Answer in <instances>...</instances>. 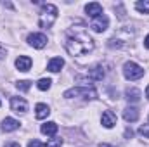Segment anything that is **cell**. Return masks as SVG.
I'll list each match as a JSON object with an SVG mask.
<instances>
[{"instance_id": "6da1fadb", "label": "cell", "mask_w": 149, "mask_h": 147, "mask_svg": "<svg viewBox=\"0 0 149 147\" xmlns=\"http://www.w3.org/2000/svg\"><path fill=\"white\" fill-rule=\"evenodd\" d=\"M95 47L92 37L87 33L83 26H73L66 31V40H64V49L68 50L70 55H85L92 52Z\"/></svg>"}, {"instance_id": "7a4b0ae2", "label": "cell", "mask_w": 149, "mask_h": 147, "mask_svg": "<svg viewBox=\"0 0 149 147\" xmlns=\"http://www.w3.org/2000/svg\"><path fill=\"white\" fill-rule=\"evenodd\" d=\"M134 38H135V30H134L132 26H123V28H120V30L114 33V37L109 40V47H113V49H123V47H127Z\"/></svg>"}, {"instance_id": "3957f363", "label": "cell", "mask_w": 149, "mask_h": 147, "mask_svg": "<svg viewBox=\"0 0 149 147\" xmlns=\"http://www.w3.org/2000/svg\"><path fill=\"white\" fill-rule=\"evenodd\" d=\"M57 19V7L52 5V3H45L42 5V10H40V17H38V26L40 28H50Z\"/></svg>"}, {"instance_id": "277c9868", "label": "cell", "mask_w": 149, "mask_h": 147, "mask_svg": "<svg viewBox=\"0 0 149 147\" xmlns=\"http://www.w3.org/2000/svg\"><path fill=\"white\" fill-rule=\"evenodd\" d=\"M80 95H83L85 99H95L97 97V92L94 90V88H88V87H85V88H70V90H66L64 92V97L66 99H73V97H80Z\"/></svg>"}, {"instance_id": "5b68a950", "label": "cell", "mask_w": 149, "mask_h": 147, "mask_svg": "<svg viewBox=\"0 0 149 147\" xmlns=\"http://www.w3.org/2000/svg\"><path fill=\"white\" fill-rule=\"evenodd\" d=\"M123 74H125L127 80H132L134 81V80H139V78L144 76V69L139 64H135V62H127L123 66Z\"/></svg>"}, {"instance_id": "8992f818", "label": "cell", "mask_w": 149, "mask_h": 147, "mask_svg": "<svg viewBox=\"0 0 149 147\" xmlns=\"http://www.w3.org/2000/svg\"><path fill=\"white\" fill-rule=\"evenodd\" d=\"M108 26H109V19H108L106 14H101V16L94 17V19H92V24H90V28H92L95 33H102V31H106Z\"/></svg>"}, {"instance_id": "52a82bcc", "label": "cell", "mask_w": 149, "mask_h": 147, "mask_svg": "<svg viewBox=\"0 0 149 147\" xmlns=\"http://www.w3.org/2000/svg\"><path fill=\"white\" fill-rule=\"evenodd\" d=\"M10 109L17 114H24L28 111V102L23 97H12L10 99Z\"/></svg>"}, {"instance_id": "ba28073f", "label": "cell", "mask_w": 149, "mask_h": 147, "mask_svg": "<svg viewBox=\"0 0 149 147\" xmlns=\"http://www.w3.org/2000/svg\"><path fill=\"white\" fill-rule=\"evenodd\" d=\"M28 43L33 47V49H43L47 45V37L43 33H31L28 37Z\"/></svg>"}, {"instance_id": "9c48e42d", "label": "cell", "mask_w": 149, "mask_h": 147, "mask_svg": "<svg viewBox=\"0 0 149 147\" xmlns=\"http://www.w3.org/2000/svg\"><path fill=\"white\" fill-rule=\"evenodd\" d=\"M16 68H17L19 71H23V73L30 71V68H31V59H30L28 55H19V57L16 59Z\"/></svg>"}, {"instance_id": "30bf717a", "label": "cell", "mask_w": 149, "mask_h": 147, "mask_svg": "<svg viewBox=\"0 0 149 147\" xmlns=\"http://www.w3.org/2000/svg\"><path fill=\"white\" fill-rule=\"evenodd\" d=\"M85 12L90 16V17H97L102 14V5L97 3V2H92V3H87L85 5Z\"/></svg>"}, {"instance_id": "8fae6325", "label": "cell", "mask_w": 149, "mask_h": 147, "mask_svg": "<svg viewBox=\"0 0 149 147\" xmlns=\"http://www.w3.org/2000/svg\"><path fill=\"white\" fill-rule=\"evenodd\" d=\"M19 121L17 119H14V118H5L3 121H2V130L5 132V133H9V132H14V130H17L19 128Z\"/></svg>"}, {"instance_id": "7c38bea8", "label": "cell", "mask_w": 149, "mask_h": 147, "mask_svg": "<svg viewBox=\"0 0 149 147\" xmlns=\"http://www.w3.org/2000/svg\"><path fill=\"white\" fill-rule=\"evenodd\" d=\"M101 121H102V125H104L106 128H113V126L116 125V114H114L113 111H104Z\"/></svg>"}, {"instance_id": "4fadbf2b", "label": "cell", "mask_w": 149, "mask_h": 147, "mask_svg": "<svg viewBox=\"0 0 149 147\" xmlns=\"http://www.w3.org/2000/svg\"><path fill=\"white\" fill-rule=\"evenodd\" d=\"M104 68L102 66H95V68H92L90 71H88V80L90 81H99V80H102L104 78Z\"/></svg>"}, {"instance_id": "5bb4252c", "label": "cell", "mask_w": 149, "mask_h": 147, "mask_svg": "<svg viewBox=\"0 0 149 147\" xmlns=\"http://www.w3.org/2000/svg\"><path fill=\"white\" fill-rule=\"evenodd\" d=\"M63 66H64V61H63L61 57H54V59H50V61H49L47 69H49V71H52V73H59Z\"/></svg>"}, {"instance_id": "9a60e30c", "label": "cell", "mask_w": 149, "mask_h": 147, "mask_svg": "<svg viewBox=\"0 0 149 147\" xmlns=\"http://www.w3.org/2000/svg\"><path fill=\"white\" fill-rule=\"evenodd\" d=\"M57 123H54V121H49V123H45V125H42V133L43 135H49V137H54L56 133H57Z\"/></svg>"}, {"instance_id": "2e32d148", "label": "cell", "mask_w": 149, "mask_h": 147, "mask_svg": "<svg viewBox=\"0 0 149 147\" xmlns=\"http://www.w3.org/2000/svg\"><path fill=\"white\" fill-rule=\"evenodd\" d=\"M123 118H125L127 123H134V121L139 119V111L135 109V107H127V109L123 111Z\"/></svg>"}, {"instance_id": "e0dca14e", "label": "cell", "mask_w": 149, "mask_h": 147, "mask_svg": "<svg viewBox=\"0 0 149 147\" xmlns=\"http://www.w3.org/2000/svg\"><path fill=\"white\" fill-rule=\"evenodd\" d=\"M125 97H127V101L128 102H139L141 101V90L139 88H127V92H125Z\"/></svg>"}, {"instance_id": "ac0fdd59", "label": "cell", "mask_w": 149, "mask_h": 147, "mask_svg": "<svg viewBox=\"0 0 149 147\" xmlns=\"http://www.w3.org/2000/svg\"><path fill=\"white\" fill-rule=\"evenodd\" d=\"M49 114H50V109H49L47 104H37V107H35V116H37V119H45Z\"/></svg>"}, {"instance_id": "d6986e66", "label": "cell", "mask_w": 149, "mask_h": 147, "mask_svg": "<svg viewBox=\"0 0 149 147\" xmlns=\"http://www.w3.org/2000/svg\"><path fill=\"white\" fill-rule=\"evenodd\" d=\"M16 87H17V90H21V92H28L30 87H31V83H30L28 80H21V81L16 83Z\"/></svg>"}, {"instance_id": "ffe728a7", "label": "cell", "mask_w": 149, "mask_h": 147, "mask_svg": "<svg viewBox=\"0 0 149 147\" xmlns=\"http://www.w3.org/2000/svg\"><path fill=\"white\" fill-rule=\"evenodd\" d=\"M135 9L139 12H142V14H149V2H137Z\"/></svg>"}, {"instance_id": "44dd1931", "label": "cell", "mask_w": 149, "mask_h": 147, "mask_svg": "<svg viewBox=\"0 0 149 147\" xmlns=\"http://www.w3.org/2000/svg\"><path fill=\"white\" fill-rule=\"evenodd\" d=\"M50 83H52V81H50L49 78H42V80L37 83V87L40 88V90H49V88H50Z\"/></svg>"}, {"instance_id": "7402d4cb", "label": "cell", "mask_w": 149, "mask_h": 147, "mask_svg": "<svg viewBox=\"0 0 149 147\" xmlns=\"http://www.w3.org/2000/svg\"><path fill=\"white\" fill-rule=\"evenodd\" d=\"M63 146V139H50L47 142V147H61Z\"/></svg>"}, {"instance_id": "603a6c76", "label": "cell", "mask_w": 149, "mask_h": 147, "mask_svg": "<svg viewBox=\"0 0 149 147\" xmlns=\"http://www.w3.org/2000/svg\"><path fill=\"white\" fill-rule=\"evenodd\" d=\"M139 133H141L142 137H146V139H149V125H142V126L139 128Z\"/></svg>"}, {"instance_id": "cb8c5ba5", "label": "cell", "mask_w": 149, "mask_h": 147, "mask_svg": "<svg viewBox=\"0 0 149 147\" xmlns=\"http://www.w3.org/2000/svg\"><path fill=\"white\" fill-rule=\"evenodd\" d=\"M28 147H47V146H45V144H42L40 140H35V139H33V140H30Z\"/></svg>"}, {"instance_id": "d4e9b609", "label": "cell", "mask_w": 149, "mask_h": 147, "mask_svg": "<svg viewBox=\"0 0 149 147\" xmlns=\"http://www.w3.org/2000/svg\"><path fill=\"white\" fill-rule=\"evenodd\" d=\"M116 7H118V10H120V14H118V16H120V19H125V10H123V5H121V3H118Z\"/></svg>"}, {"instance_id": "484cf974", "label": "cell", "mask_w": 149, "mask_h": 147, "mask_svg": "<svg viewBox=\"0 0 149 147\" xmlns=\"http://www.w3.org/2000/svg\"><path fill=\"white\" fill-rule=\"evenodd\" d=\"M132 137H134V132H132L130 128H127V130H125V139H132Z\"/></svg>"}, {"instance_id": "4316f807", "label": "cell", "mask_w": 149, "mask_h": 147, "mask_svg": "<svg viewBox=\"0 0 149 147\" xmlns=\"http://www.w3.org/2000/svg\"><path fill=\"white\" fill-rule=\"evenodd\" d=\"M3 147H21V146H19L17 142H9V144H5Z\"/></svg>"}, {"instance_id": "83f0119b", "label": "cell", "mask_w": 149, "mask_h": 147, "mask_svg": "<svg viewBox=\"0 0 149 147\" xmlns=\"http://www.w3.org/2000/svg\"><path fill=\"white\" fill-rule=\"evenodd\" d=\"M3 57H5V49H3V47L0 45V61H2Z\"/></svg>"}, {"instance_id": "f1b7e54d", "label": "cell", "mask_w": 149, "mask_h": 147, "mask_svg": "<svg viewBox=\"0 0 149 147\" xmlns=\"http://www.w3.org/2000/svg\"><path fill=\"white\" fill-rule=\"evenodd\" d=\"M144 47H146V49H149V35L146 37V40H144Z\"/></svg>"}, {"instance_id": "f546056e", "label": "cell", "mask_w": 149, "mask_h": 147, "mask_svg": "<svg viewBox=\"0 0 149 147\" xmlns=\"http://www.w3.org/2000/svg\"><path fill=\"white\" fill-rule=\"evenodd\" d=\"M146 97L149 99V85H148V88H146Z\"/></svg>"}, {"instance_id": "4dcf8cb0", "label": "cell", "mask_w": 149, "mask_h": 147, "mask_svg": "<svg viewBox=\"0 0 149 147\" xmlns=\"http://www.w3.org/2000/svg\"><path fill=\"white\" fill-rule=\"evenodd\" d=\"M99 147H114V146H108V144H101Z\"/></svg>"}, {"instance_id": "1f68e13d", "label": "cell", "mask_w": 149, "mask_h": 147, "mask_svg": "<svg viewBox=\"0 0 149 147\" xmlns=\"http://www.w3.org/2000/svg\"><path fill=\"white\" fill-rule=\"evenodd\" d=\"M0 104H2V102H0Z\"/></svg>"}]
</instances>
